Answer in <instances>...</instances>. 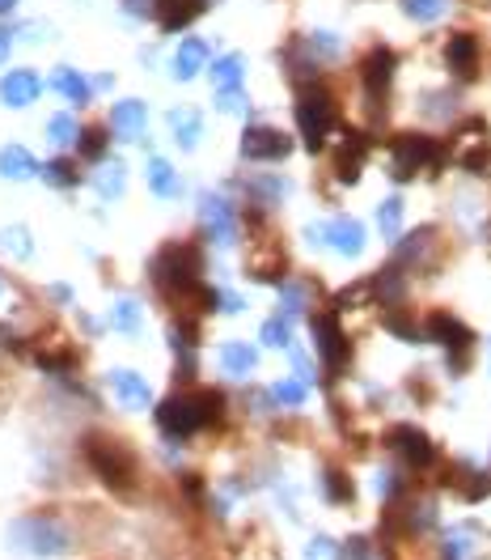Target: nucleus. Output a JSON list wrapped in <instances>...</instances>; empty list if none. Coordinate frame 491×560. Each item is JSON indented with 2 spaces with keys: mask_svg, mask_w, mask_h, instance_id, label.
Instances as JSON below:
<instances>
[{
  "mask_svg": "<svg viewBox=\"0 0 491 560\" xmlns=\"http://www.w3.org/2000/svg\"><path fill=\"white\" fill-rule=\"evenodd\" d=\"M212 81H217V89H221V94H237V85H242V56H225V60H217Z\"/></svg>",
  "mask_w": 491,
  "mask_h": 560,
  "instance_id": "21",
  "label": "nucleus"
},
{
  "mask_svg": "<svg viewBox=\"0 0 491 560\" xmlns=\"http://www.w3.org/2000/svg\"><path fill=\"white\" fill-rule=\"evenodd\" d=\"M114 127L127 132V136H136V132L145 127V107H140V102H123V107L114 111Z\"/></svg>",
  "mask_w": 491,
  "mask_h": 560,
  "instance_id": "24",
  "label": "nucleus"
},
{
  "mask_svg": "<svg viewBox=\"0 0 491 560\" xmlns=\"http://www.w3.org/2000/svg\"><path fill=\"white\" fill-rule=\"evenodd\" d=\"M318 234H322V239H331V246L343 251V255H360V246H365V226H360V221H352V217H335V221H331V226H322Z\"/></svg>",
  "mask_w": 491,
  "mask_h": 560,
  "instance_id": "10",
  "label": "nucleus"
},
{
  "mask_svg": "<svg viewBox=\"0 0 491 560\" xmlns=\"http://www.w3.org/2000/svg\"><path fill=\"white\" fill-rule=\"evenodd\" d=\"M13 544L22 548V552H35V557H60L64 552V531L60 526H51L47 519H22L13 522Z\"/></svg>",
  "mask_w": 491,
  "mask_h": 560,
  "instance_id": "2",
  "label": "nucleus"
},
{
  "mask_svg": "<svg viewBox=\"0 0 491 560\" xmlns=\"http://www.w3.org/2000/svg\"><path fill=\"white\" fill-rule=\"evenodd\" d=\"M327 497L331 501H352V484L343 472H327Z\"/></svg>",
  "mask_w": 491,
  "mask_h": 560,
  "instance_id": "31",
  "label": "nucleus"
},
{
  "mask_svg": "<svg viewBox=\"0 0 491 560\" xmlns=\"http://www.w3.org/2000/svg\"><path fill=\"white\" fill-rule=\"evenodd\" d=\"M441 161V149H437V141H428V136H398L394 141V179H416L419 170H428V166H437Z\"/></svg>",
  "mask_w": 491,
  "mask_h": 560,
  "instance_id": "3",
  "label": "nucleus"
},
{
  "mask_svg": "<svg viewBox=\"0 0 491 560\" xmlns=\"http://www.w3.org/2000/svg\"><path fill=\"white\" fill-rule=\"evenodd\" d=\"M445 60L457 77H475L479 73V39L475 35H454L445 47Z\"/></svg>",
  "mask_w": 491,
  "mask_h": 560,
  "instance_id": "11",
  "label": "nucleus"
},
{
  "mask_svg": "<svg viewBox=\"0 0 491 560\" xmlns=\"http://www.w3.org/2000/svg\"><path fill=\"white\" fill-rule=\"evenodd\" d=\"M114 327H119V331H136V327H140L136 302H119V306H114Z\"/></svg>",
  "mask_w": 491,
  "mask_h": 560,
  "instance_id": "29",
  "label": "nucleus"
},
{
  "mask_svg": "<svg viewBox=\"0 0 491 560\" xmlns=\"http://www.w3.org/2000/svg\"><path fill=\"white\" fill-rule=\"evenodd\" d=\"M208 60V47L204 42H183V51H179V77H195L199 73V64Z\"/></svg>",
  "mask_w": 491,
  "mask_h": 560,
  "instance_id": "23",
  "label": "nucleus"
},
{
  "mask_svg": "<svg viewBox=\"0 0 491 560\" xmlns=\"http://www.w3.org/2000/svg\"><path fill=\"white\" fill-rule=\"evenodd\" d=\"M157 425L174 438H187L204 425V407H199V395H174L157 407Z\"/></svg>",
  "mask_w": 491,
  "mask_h": 560,
  "instance_id": "5",
  "label": "nucleus"
},
{
  "mask_svg": "<svg viewBox=\"0 0 491 560\" xmlns=\"http://www.w3.org/2000/svg\"><path fill=\"white\" fill-rule=\"evenodd\" d=\"M454 158L466 166V170H483L491 161V145H488V127L483 123H466L462 136H457Z\"/></svg>",
  "mask_w": 491,
  "mask_h": 560,
  "instance_id": "7",
  "label": "nucleus"
},
{
  "mask_svg": "<svg viewBox=\"0 0 491 560\" xmlns=\"http://www.w3.org/2000/svg\"><path fill=\"white\" fill-rule=\"evenodd\" d=\"M60 89H64V94H73V98H85V85H81L76 77H60Z\"/></svg>",
  "mask_w": 491,
  "mask_h": 560,
  "instance_id": "37",
  "label": "nucleus"
},
{
  "mask_svg": "<svg viewBox=\"0 0 491 560\" xmlns=\"http://www.w3.org/2000/svg\"><path fill=\"white\" fill-rule=\"evenodd\" d=\"M297 123H302V136L309 149H322L327 132H331V98L322 89H305L302 102H297Z\"/></svg>",
  "mask_w": 491,
  "mask_h": 560,
  "instance_id": "4",
  "label": "nucleus"
},
{
  "mask_svg": "<svg viewBox=\"0 0 491 560\" xmlns=\"http://www.w3.org/2000/svg\"><path fill=\"white\" fill-rule=\"evenodd\" d=\"M314 336H318V353L327 361V369H340L347 361V336L340 331L335 315H318L314 319Z\"/></svg>",
  "mask_w": 491,
  "mask_h": 560,
  "instance_id": "8",
  "label": "nucleus"
},
{
  "mask_svg": "<svg viewBox=\"0 0 491 560\" xmlns=\"http://www.w3.org/2000/svg\"><path fill=\"white\" fill-rule=\"evenodd\" d=\"M111 387H114V395L127 403V407H140V403H149V387H145V382L132 374V369H114Z\"/></svg>",
  "mask_w": 491,
  "mask_h": 560,
  "instance_id": "15",
  "label": "nucleus"
},
{
  "mask_svg": "<svg viewBox=\"0 0 491 560\" xmlns=\"http://www.w3.org/2000/svg\"><path fill=\"white\" fill-rule=\"evenodd\" d=\"M360 73H365V85H369L373 94H381V89L390 85V77H394V51H390V47H373V51L365 56Z\"/></svg>",
  "mask_w": 491,
  "mask_h": 560,
  "instance_id": "13",
  "label": "nucleus"
},
{
  "mask_svg": "<svg viewBox=\"0 0 491 560\" xmlns=\"http://www.w3.org/2000/svg\"><path fill=\"white\" fill-rule=\"evenodd\" d=\"M271 395H275L280 403H289V407H297V403L305 400V387L302 382H275V387H271Z\"/></svg>",
  "mask_w": 491,
  "mask_h": 560,
  "instance_id": "32",
  "label": "nucleus"
},
{
  "mask_svg": "<svg viewBox=\"0 0 491 560\" xmlns=\"http://www.w3.org/2000/svg\"><path fill=\"white\" fill-rule=\"evenodd\" d=\"M85 454H89V463H94V472L102 476V480H111L114 488H127L132 484V454L111 438H89L85 441Z\"/></svg>",
  "mask_w": 491,
  "mask_h": 560,
  "instance_id": "1",
  "label": "nucleus"
},
{
  "mask_svg": "<svg viewBox=\"0 0 491 560\" xmlns=\"http://www.w3.org/2000/svg\"><path fill=\"white\" fill-rule=\"evenodd\" d=\"M0 170L13 174V179H22V174L35 170V161H30V154H22V149H4V154H0Z\"/></svg>",
  "mask_w": 491,
  "mask_h": 560,
  "instance_id": "26",
  "label": "nucleus"
},
{
  "mask_svg": "<svg viewBox=\"0 0 491 560\" xmlns=\"http://www.w3.org/2000/svg\"><path fill=\"white\" fill-rule=\"evenodd\" d=\"M170 123H174V132H179V141H183L187 149L199 141V115H195V111H174Z\"/></svg>",
  "mask_w": 491,
  "mask_h": 560,
  "instance_id": "25",
  "label": "nucleus"
},
{
  "mask_svg": "<svg viewBox=\"0 0 491 560\" xmlns=\"http://www.w3.org/2000/svg\"><path fill=\"white\" fill-rule=\"evenodd\" d=\"M441 9H445L441 0H407V13L419 17V22H437V17H441Z\"/></svg>",
  "mask_w": 491,
  "mask_h": 560,
  "instance_id": "30",
  "label": "nucleus"
},
{
  "mask_svg": "<svg viewBox=\"0 0 491 560\" xmlns=\"http://www.w3.org/2000/svg\"><path fill=\"white\" fill-rule=\"evenodd\" d=\"M0 9H13V0H0Z\"/></svg>",
  "mask_w": 491,
  "mask_h": 560,
  "instance_id": "39",
  "label": "nucleus"
},
{
  "mask_svg": "<svg viewBox=\"0 0 491 560\" xmlns=\"http://www.w3.org/2000/svg\"><path fill=\"white\" fill-rule=\"evenodd\" d=\"M76 174H69V161H51V183H73Z\"/></svg>",
  "mask_w": 491,
  "mask_h": 560,
  "instance_id": "36",
  "label": "nucleus"
},
{
  "mask_svg": "<svg viewBox=\"0 0 491 560\" xmlns=\"http://www.w3.org/2000/svg\"><path fill=\"white\" fill-rule=\"evenodd\" d=\"M204 221H208V230H212V239L217 242H233L237 234V221H233V208H229L221 196H204Z\"/></svg>",
  "mask_w": 491,
  "mask_h": 560,
  "instance_id": "12",
  "label": "nucleus"
},
{
  "mask_svg": "<svg viewBox=\"0 0 491 560\" xmlns=\"http://www.w3.org/2000/svg\"><path fill=\"white\" fill-rule=\"evenodd\" d=\"M161 4V26L165 31H183L191 17L204 9V0H157Z\"/></svg>",
  "mask_w": 491,
  "mask_h": 560,
  "instance_id": "16",
  "label": "nucleus"
},
{
  "mask_svg": "<svg viewBox=\"0 0 491 560\" xmlns=\"http://www.w3.org/2000/svg\"><path fill=\"white\" fill-rule=\"evenodd\" d=\"M102 141H107V132H102V127H89V132H85V145H81L85 158H98V154H102Z\"/></svg>",
  "mask_w": 491,
  "mask_h": 560,
  "instance_id": "35",
  "label": "nucleus"
},
{
  "mask_svg": "<svg viewBox=\"0 0 491 560\" xmlns=\"http://www.w3.org/2000/svg\"><path fill=\"white\" fill-rule=\"evenodd\" d=\"M289 154H293V141L284 132H275V127H250L242 136V158L250 161H280Z\"/></svg>",
  "mask_w": 491,
  "mask_h": 560,
  "instance_id": "6",
  "label": "nucleus"
},
{
  "mask_svg": "<svg viewBox=\"0 0 491 560\" xmlns=\"http://www.w3.org/2000/svg\"><path fill=\"white\" fill-rule=\"evenodd\" d=\"M428 336L441 340V344H450V349H457L462 357H466V349H470V331H466L454 315H432V319H428Z\"/></svg>",
  "mask_w": 491,
  "mask_h": 560,
  "instance_id": "14",
  "label": "nucleus"
},
{
  "mask_svg": "<svg viewBox=\"0 0 491 560\" xmlns=\"http://www.w3.org/2000/svg\"><path fill=\"white\" fill-rule=\"evenodd\" d=\"M280 272H284V251L267 246L259 255H250V277L255 280H280Z\"/></svg>",
  "mask_w": 491,
  "mask_h": 560,
  "instance_id": "19",
  "label": "nucleus"
},
{
  "mask_svg": "<svg viewBox=\"0 0 491 560\" xmlns=\"http://www.w3.org/2000/svg\"><path fill=\"white\" fill-rule=\"evenodd\" d=\"M51 136H56L60 145H69V120H56V123H51Z\"/></svg>",
  "mask_w": 491,
  "mask_h": 560,
  "instance_id": "38",
  "label": "nucleus"
},
{
  "mask_svg": "<svg viewBox=\"0 0 491 560\" xmlns=\"http://www.w3.org/2000/svg\"><path fill=\"white\" fill-rule=\"evenodd\" d=\"M149 183H152V192H157V196H165V200H174V196L183 192V183L174 179V170H170L165 161H152V166H149Z\"/></svg>",
  "mask_w": 491,
  "mask_h": 560,
  "instance_id": "22",
  "label": "nucleus"
},
{
  "mask_svg": "<svg viewBox=\"0 0 491 560\" xmlns=\"http://www.w3.org/2000/svg\"><path fill=\"white\" fill-rule=\"evenodd\" d=\"M263 344H271V349H289L293 344V327H289V319H271L263 327Z\"/></svg>",
  "mask_w": 491,
  "mask_h": 560,
  "instance_id": "27",
  "label": "nucleus"
},
{
  "mask_svg": "<svg viewBox=\"0 0 491 560\" xmlns=\"http://www.w3.org/2000/svg\"><path fill=\"white\" fill-rule=\"evenodd\" d=\"M360 161H365V141H360V136H347V145H343V154H340L343 183H356V179H360Z\"/></svg>",
  "mask_w": 491,
  "mask_h": 560,
  "instance_id": "20",
  "label": "nucleus"
},
{
  "mask_svg": "<svg viewBox=\"0 0 491 560\" xmlns=\"http://www.w3.org/2000/svg\"><path fill=\"white\" fill-rule=\"evenodd\" d=\"M221 365H225L229 374H250V369L259 365V353H255L250 344L233 340V344H225V353H221Z\"/></svg>",
  "mask_w": 491,
  "mask_h": 560,
  "instance_id": "17",
  "label": "nucleus"
},
{
  "mask_svg": "<svg viewBox=\"0 0 491 560\" xmlns=\"http://www.w3.org/2000/svg\"><path fill=\"white\" fill-rule=\"evenodd\" d=\"M343 557L347 560H378V552L369 548V539H352V544L343 548Z\"/></svg>",
  "mask_w": 491,
  "mask_h": 560,
  "instance_id": "34",
  "label": "nucleus"
},
{
  "mask_svg": "<svg viewBox=\"0 0 491 560\" xmlns=\"http://www.w3.org/2000/svg\"><path fill=\"white\" fill-rule=\"evenodd\" d=\"M390 446L412 463V467H428L432 459H437V450H432V441L424 438L419 429L412 425H398V429H390Z\"/></svg>",
  "mask_w": 491,
  "mask_h": 560,
  "instance_id": "9",
  "label": "nucleus"
},
{
  "mask_svg": "<svg viewBox=\"0 0 491 560\" xmlns=\"http://www.w3.org/2000/svg\"><path fill=\"white\" fill-rule=\"evenodd\" d=\"M0 94H4L13 107H22V102H30V98L38 94V77L35 73H13V77H4Z\"/></svg>",
  "mask_w": 491,
  "mask_h": 560,
  "instance_id": "18",
  "label": "nucleus"
},
{
  "mask_svg": "<svg viewBox=\"0 0 491 560\" xmlns=\"http://www.w3.org/2000/svg\"><path fill=\"white\" fill-rule=\"evenodd\" d=\"M305 560H343V548H335V539L318 535V539L305 548Z\"/></svg>",
  "mask_w": 491,
  "mask_h": 560,
  "instance_id": "28",
  "label": "nucleus"
},
{
  "mask_svg": "<svg viewBox=\"0 0 491 560\" xmlns=\"http://www.w3.org/2000/svg\"><path fill=\"white\" fill-rule=\"evenodd\" d=\"M378 221H381V230H385V234H394V230H398V221H403V204L385 200L381 204V212H378Z\"/></svg>",
  "mask_w": 491,
  "mask_h": 560,
  "instance_id": "33",
  "label": "nucleus"
}]
</instances>
